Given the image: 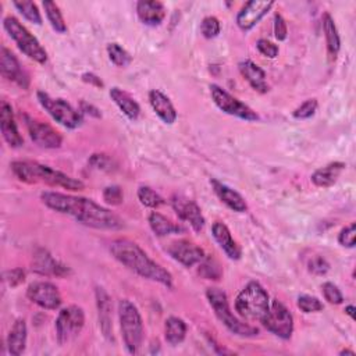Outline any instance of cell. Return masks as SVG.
I'll return each instance as SVG.
<instances>
[{"label": "cell", "mask_w": 356, "mask_h": 356, "mask_svg": "<svg viewBox=\"0 0 356 356\" xmlns=\"http://www.w3.org/2000/svg\"><path fill=\"white\" fill-rule=\"evenodd\" d=\"M0 72L3 78L17 83L22 89H26L29 85V75L19 64L18 58L7 47H1L0 53Z\"/></svg>", "instance_id": "18"}, {"label": "cell", "mask_w": 356, "mask_h": 356, "mask_svg": "<svg viewBox=\"0 0 356 356\" xmlns=\"http://www.w3.org/2000/svg\"><path fill=\"white\" fill-rule=\"evenodd\" d=\"M106 50H107L110 61L117 67H127L132 61L131 54L124 47H121L118 43H108Z\"/></svg>", "instance_id": "35"}, {"label": "cell", "mask_w": 356, "mask_h": 356, "mask_svg": "<svg viewBox=\"0 0 356 356\" xmlns=\"http://www.w3.org/2000/svg\"><path fill=\"white\" fill-rule=\"evenodd\" d=\"M270 309V296L257 281H249L235 298V310L249 321H261Z\"/></svg>", "instance_id": "4"}, {"label": "cell", "mask_w": 356, "mask_h": 356, "mask_svg": "<svg viewBox=\"0 0 356 356\" xmlns=\"http://www.w3.org/2000/svg\"><path fill=\"white\" fill-rule=\"evenodd\" d=\"M25 122L31 139L43 149H58L63 143V136L47 122L25 115Z\"/></svg>", "instance_id": "13"}, {"label": "cell", "mask_w": 356, "mask_h": 356, "mask_svg": "<svg viewBox=\"0 0 356 356\" xmlns=\"http://www.w3.org/2000/svg\"><path fill=\"white\" fill-rule=\"evenodd\" d=\"M165 250L175 261L181 263L185 267L199 264L206 257L204 250L188 239L174 241L167 246Z\"/></svg>", "instance_id": "15"}, {"label": "cell", "mask_w": 356, "mask_h": 356, "mask_svg": "<svg viewBox=\"0 0 356 356\" xmlns=\"http://www.w3.org/2000/svg\"><path fill=\"white\" fill-rule=\"evenodd\" d=\"M96 305L99 314V325L103 335L111 341L113 339V324H111V300L108 293L103 288H96Z\"/></svg>", "instance_id": "25"}, {"label": "cell", "mask_w": 356, "mask_h": 356, "mask_svg": "<svg viewBox=\"0 0 356 356\" xmlns=\"http://www.w3.org/2000/svg\"><path fill=\"white\" fill-rule=\"evenodd\" d=\"M210 96L214 104L225 114H229L245 121H259L260 118L259 114L252 107H249L248 104H245L243 102H241L239 99H236L235 96H232L216 83L210 85Z\"/></svg>", "instance_id": "11"}, {"label": "cell", "mask_w": 356, "mask_h": 356, "mask_svg": "<svg viewBox=\"0 0 356 356\" xmlns=\"http://www.w3.org/2000/svg\"><path fill=\"white\" fill-rule=\"evenodd\" d=\"M40 200L50 210L67 214L79 224L90 228L117 231L125 225L120 216L88 197L44 191L40 193Z\"/></svg>", "instance_id": "1"}, {"label": "cell", "mask_w": 356, "mask_h": 356, "mask_svg": "<svg viewBox=\"0 0 356 356\" xmlns=\"http://www.w3.org/2000/svg\"><path fill=\"white\" fill-rule=\"evenodd\" d=\"M263 327L281 339H289L293 332V317L288 307L278 299L270 302L267 314L260 321Z\"/></svg>", "instance_id": "10"}, {"label": "cell", "mask_w": 356, "mask_h": 356, "mask_svg": "<svg viewBox=\"0 0 356 356\" xmlns=\"http://www.w3.org/2000/svg\"><path fill=\"white\" fill-rule=\"evenodd\" d=\"M149 103L153 108V111L157 114V117L164 122V124H174L177 120V110L174 104L171 103L170 97L164 95L159 89H152L149 92Z\"/></svg>", "instance_id": "23"}, {"label": "cell", "mask_w": 356, "mask_h": 356, "mask_svg": "<svg viewBox=\"0 0 356 356\" xmlns=\"http://www.w3.org/2000/svg\"><path fill=\"white\" fill-rule=\"evenodd\" d=\"M39 104L49 113V115L60 125L75 129L82 125L83 115L79 110L74 108L67 100L61 97H51L49 93L39 90L36 93Z\"/></svg>", "instance_id": "8"}, {"label": "cell", "mask_w": 356, "mask_h": 356, "mask_svg": "<svg viewBox=\"0 0 356 356\" xmlns=\"http://www.w3.org/2000/svg\"><path fill=\"white\" fill-rule=\"evenodd\" d=\"M110 163L111 160L106 154H92V157L89 159V164L99 170H110Z\"/></svg>", "instance_id": "47"}, {"label": "cell", "mask_w": 356, "mask_h": 356, "mask_svg": "<svg viewBox=\"0 0 356 356\" xmlns=\"http://www.w3.org/2000/svg\"><path fill=\"white\" fill-rule=\"evenodd\" d=\"M120 328L128 353L136 355L143 342V320L138 307L129 299L118 302Z\"/></svg>", "instance_id": "5"}, {"label": "cell", "mask_w": 356, "mask_h": 356, "mask_svg": "<svg viewBox=\"0 0 356 356\" xmlns=\"http://www.w3.org/2000/svg\"><path fill=\"white\" fill-rule=\"evenodd\" d=\"M186 337V323L175 316H171L165 320L164 324V338L167 343L177 346L179 345Z\"/></svg>", "instance_id": "31"}, {"label": "cell", "mask_w": 356, "mask_h": 356, "mask_svg": "<svg viewBox=\"0 0 356 356\" xmlns=\"http://www.w3.org/2000/svg\"><path fill=\"white\" fill-rule=\"evenodd\" d=\"M3 26L8 36L15 42L17 47L31 60L44 64L47 61V53L40 42L15 17H6L3 19Z\"/></svg>", "instance_id": "7"}, {"label": "cell", "mask_w": 356, "mask_h": 356, "mask_svg": "<svg viewBox=\"0 0 356 356\" xmlns=\"http://www.w3.org/2000/svg\"><path fill=\"white\" fill-rule=\"evenodd\" d=\"M110 252L117 261L136 275L159 282L167 288H172L171 273L149 257V254L136 242L127 238L114 239L110 243Z\"/></svg>", "instance_id": "2"}, {"label": "cell", "mask_w": 356, "mask_h": 356, "mask_svg": "<svg viewBox=\"0 0 356 356\" xmlns=\"http://www.w3.org/2000/svg\"><path fill=\"white\" fill-rule=\"evenodd\" d=\"M147 221H149V225L156 236H167L170 234L184 232L182 227L172 222L170 218H167L165 216H163L159 211H152L147 217Z\"/></svg>", "instance_id": "30"}, {"label": "cell", "mask_w": 356, "mask_h": 356, "mask_svg": "<svg viewBox=\"0 0 356 356\" xmlns=\"http://www.w3.org/2000/svg\"><path fill=\"white\" fill-rule=\"evenodd\" d=\"M256 47L267 58H275L278 56V46L270 42L268 39H259L256 42Z\"/></svg>", "instance_id": "45"}, {"label": "cell", "mask_w": 356, "mask_h": 356, "mask_svg": "<svg viewBox=\"0 0 356 356\" xmlns=\"http://www.w3.org/2000/svg\"><path fill=\"white\" fill-rule=\"evenodd\" d=\"M32 271L44 277H60V278L67 277L71 273L68 266L54 259L46 249H42V248L33 253Z\"/></svg>", "instance_id": "17"}, {"label": "cell", "mask_w": 356, "mask_h": 356, "mask_svg": "<svg viewBox=\"0 0 356 356\" xmlns=\"http://www.w3.org/2000/svg\"><path fill=\"white\" fill-rule=\"evenodd\" d=\"M28 328L24 318H17L7 335V349L13 356H19L25 352L26 348Z\"/></svg>", "instance_id": "27"}, {"label": "cell", "mask_w": 356, "mask_h": 356, "mask_svg": "<svg viewBox=\"0 0 356 356\" xmlns=\"http://www.w3.org/2000/svg\"><path fill=\"white\" fill-rule=\"evenodd\" d=\"M317 107H318V103H317V99H307L305 100L303 103H300L292 113L293 118L296 120H306V118H310L316 114L317 111Z\"/></svg>", "instance_id": "38"}, {"label": "cell", "mask_w": 356, "mask_h": 356, "mask_svg": "<svg viewBox=\"0 0 356 356\" xmlns=\"http://www.w3.org/2000/svg\"><path fill=\"white\" fill-rule=\"evenodd\" d=\"M296 305L303 313H317V312H321L324 309V305L318 298L312 296V295H306V293H302V295L298 296Z\"/></svg>", "instance_id": "37"}, {"label": "cell", "mask_w": 356, "mask_h": 356, "mask_svg": "<svg viewBox=\"0 0 356 356\" xmlns=\"http://www.w3.org/2000/svg\"><path fill=\"white\" fill-rule=\"evenodd\" d=\"M79 111L82 114H89L90 117H95V118H100L102 117L100 110L96 106H93V104H90V103H88L85 100L79 102Z\"/></svg>", "instance_id": "48"}, {"label": "cell", "mask_w": 356, "mask_h": 356, "mask_svg": "<svg viewBox=\"0 0 356 356\" xmlns=\"http://www.w3.org/2000/svg\"><path fill=\"white\" fill-rule=\"evenodd\" d=\"M356 239V224L350 222L349 225L343 227L338 234V242L343 248H353Z\"/></svg>", "instance_id": "42"}, {"label": "cell", "mask_w": 356, "mask_h": 356, "mask_svg": "<svg viewBox=\"0 0 356 356\" xmlns=\"http://www.w3.org/2000/svg\"><path fill=\"white\" fill-rule=\"evenodd\" d=\"M339 355H350V356H355V350H350V349H342L339 352Z\"/></svg>", "instance_id": "51"}, {"label": "cell", "mask_w": 356, "mask_h": 356, "mask_svg": "<svg viewBox=\"0 0 356 356\" xmlns=\"http://www.w3.org/2000/svg\"><path fill=\"white\" fill-rule=\"evenodd\" d=\"M239 72L243 76V79L259 93L268 92L267 85V76L263 68H260L254 61L252 60H243L238 64Z\"/></svg>", "instance_id": "24"}, {"label": "cell", "mask_w": 356, "mask_h": 356, "mask_svg": "<svg viewBox=\"0 0 356 356\" xmlns=\"http://www.w3.org/2000/svg\"><path fill=\"white\" fill-rule=\"evenodd\" d=\"M221 31V25H220V21L213 17V15H209V17H204L200 22V33L203 35V38L206 39H213L216 38Z\"/></svg>", "instance_id": "39"}, {"label": "cell", "mask_w": 356, "mask_h": 356, "mask_svg": "<svg viewBox=\"0 0 356 356\" xmlns=\"http://www.w3.org/2000/svg\"><path fill=\"white\" fill-rule=\"evenodd\" d=\"M4 281L8 284V286L15 288V286L21 285L25 281V271L22 268H19V267L7 270L4 273Z\"/></svg>", "instance_id": "44"}, {"label": "cell", "mask_w": 356, "mask_h": 356, "mask_svg": "<svg viewBox=\"0 0 356 356\" xmlns=\"http://www.w3.org/2000/svg\"><path fill=\"white\" fill-rule=\"evenodd\" d=\"M321 292L324 299L331 305H341L343 303V295L341 289L331 281H327L321 285Z\"/></svg>", "instance_id": "40"}, {"label": "cell", "mask_w": 356, "mask_h": 356, "mask_svg": "<svg viewBox=\"0 0 356 356\" xmlns=\"http://www.w3.org/2000/svg\"><path fill=\"white\" fill-rule=\"evenodd\" d=\"M26 296L32 303L46 310H56L63 303L58 288L49 281H33L29 284Z\"/></svg>", "instance_id": "12"}, {"label": "cell", "mask_w": 356, "mask_h": 356, "mask_svg": "<svg viewBox=\"0 0 356 356\" xmlns=\"http://www.w3.org/2000/svg\"><path fill=\"white\" fill-rule=\"evenodd\" d=\"M108 93H110L111 100L117 104V107L122 111V114H124L127 118L135 121V120L139 117V114H140V106H139V103H138L128 92L122 90V89L118 88V86H113Z\"/></svg>", "instance_id": "28"}, {"label": "cell", "mask_w": 356, "mask_h": 356, "mask_svg": "<svg viewBox=\"0 0 356 356\" xmlns=\"http://www.w3.org/2000/svg\"><path fill=\"white\" fill-rule=\"evenodd\" d=\"M85 325V312L81 306L70 305L58 312L56 318V338L58 345H65L76 338Z\"/></svg>", "instance_id": "9"}, {"label": "cell", "mask_w": 356, "mask_h": 356, "mask_svg": "<svg viewBox=\"0 0 356 356\" xmlns=\"http://www.w3.org/2000/svg\"><path fill=\"white\" fill-rule=\"evenodd\" d=\"M42 6L44 8L47 21L50 22L51 28L58 33H65L67 32V25H65V21L63 18V14H61L58 6L53 1H50V0H44L42 3Z\"/></svg>", "instance_id": "32"}, {"label": "cell", "mask_w": 356, "mask_h": 356, "mask_svg": "<svg viewBox=\"0 0 356 356\" xmlns=\"http://www.w3.org/2000/svg\"><path fill=\"white\" fill-rule=\"evenodd\" d=\"M345 167H346V164L342 161L328 163L327 165L317 168L312 174L310 179L318 188H330L338 181V178L342 174V171L345 170Z\"/></svg>", "instance_id": "26"}, {"label": "cell", "mask_w": 356, "mask_h": 356, "mask_svg": "<svg viewBox=\"0 0 356 356\" xmlns=\"http://www.w3.org/2000/svg\"><path fill=\"white\" fill-rule=\"evenodd\" d=\"M206 298L213 307L217 318L235 335L239 337H254L259 334V330L242 320H239L229 307L227 293L217 286H210L206 289Z\"/></svg>", "instance_id": "6"}, {"label": "cell", "mask_w": 356, "mask_h": 356, "mask_svg": "<svg viewBox=\"0 0 356 356\" xmlns=\"http://www.w3.org/2000/svg\"><path fill=\"white\" fill-rule=\"evenodd\" d=\"M323 31H324V36H325L328 58H330V61H335L338 51L341 49V39H339V33L335 26V22L328 13L323 14Z\"/></svg>", "instance_id": "29"}, {"label": "cell", "mask_w": 356, "mask_h": 356, "mask_svg": "<svg viewBox=\"0 0 356 356\" xmlns=\"http://www.w3.org/2000/svg\"><path fill=\"white\" fill-rule=\"evenodd\" d=\"M136 14L142 24L149 26H157L165 18V7L157 0H139L136 3Z\"/></svg>", "instance_id": "22"}, {"label": "cell", "mask_w": 356, "mask_h": 356, "mask_svg": "<svg viewBox=\"0 0 356 356\" xmlns=\"http://www.w3.org/2000/svg\"><path fill=\"white\" fill-rule=\"evenodd\" d=\"M210 185L216 193V196L228 207L231 209L232 211H236V213H243L248 210V203L245 200V197L236 192L235 189H232L231 186L211 178L210 179Z\"/></svg>", "instance_id": "21"}, {"label": "cell", "mask_w": 356, "mask_h": 356, "mask_svg": "<svg viewBox=\"0 0 356 356\" xmlns=\"http://www.w3.org/2000/svg\"><path fill=\"white\" fill-rule=\"evenodd\" d=\"M136 195H138L139 202L145 207H149V209H157L165 203V200L154 189H152L150 186H146V185H140L138 188Z\"/></svg>", "instance_id": "33"}, {"label": "cell", "mask_w": 356, "mask_h": 356, "mask_svg": "<svg viewBox=\"0 0 356 356\" xmlns=\"http://www.w3.org/2000/svg\"><path fill=\"white\" fill-rule=\"evenodd\" d=\"M307 270L314 275H324L330 270V264L323 256L314 254L307 261Z\"/></svg>", "instance_id": "43"}, {"label": "cell", "mask_w": 356, "mask_h": 356, "mask_svg": "<svg viewBox=\"0 0 356 356\" xmlns=\"http://www.w3.org/2000/svg\"><path fill=\"white\" fill-rule=\"evenodd\" d=\"M274 6V1H263V0H250L246 1L239 13L236 14V25L242 31H250L256 26L260 19L270 11Z\"/></svg>", "instance_id": "16"}, {"label": "cell", "mask_w": 356, "mask_h": 356, "mask_svg": "<svg viewBox=\"0 0 356 356\" xmlns=\"http://www.w3.org/2000/svg\"><path fill=\"white\" fill-rule=\"evenodd\" d=\"M355 312H356V309H355L353 305H348V306L345 307V313H346L352 320L355 318Z\"/></svg>", "instance_id": "50"}, {"label": "cell", "mask_w": 356, "mask_h": 356, "mask_svg": "<svg viewBox=\"0 0 356 356\" xmlns=\"http://www.w3.org/2000/svg\"><path fill=\"white\" fill-rule=\"evenodd\" d=\"M103 200L111 206H120L124 202V192L118 185H108L103 189Z\"/></svg>", "instance_id": "41"}, {"label": "cell", "mask_w": 356, "mask_h": 356, "mask_svg": "<svg viewBox=\"0 0 356 356\" xmlns=\"http://www.w3.org/2000/svg\"><path fill=\"white\" fill-rule=\"evenodd\" d=\"M211 235H213L214 241L218 243V246L222 249V252L228 256V259L239 260L242 257L241 246L232 238L229 228L224 222H221V221L213 222Z\"/></svg>", "instance_id": "20"}, {"label": "cell", "mask_w": 356, "mask_h": 356, "mask_svg": "<svg viewBox=\"0 0 356 356\" xmlns=\"http://www.w3.org/2000/svg\"><path fill=\"white\" fill-rule=\"evenodd\" d=\"M171 206L175 214L179 220L189 222V225L193 228L195 232H200L204 227V216L202 214V210L199 204L195 200H191L182 195H172L171 197Z\"/></svg>", "instance_id": "14"}, {"label": "cell", "mask_w": 356, "mask_h": 356, "mask_svg": "<svg viewBox=\"0 0 356 356\" xmlns=\"http://www.w3.org/2000/svg\"><path fill=\"white\" fill-rule=\"evenodd\" d=\"M81 79L85 83H89V85H92L95 88H103L104 86V82L96 74H93V72H83L81 75Z\"/></svg>", "instance_id": "49"}, {"label": "cell", "mask_w": 356, "mask_h": 356, "mask_svg": "<svg viewBox=\"0 0 356 356\" xmlns=\"http://www.w3.org/2000/svg\"><path fill=\"white\" fill-rule=\"evenodd\" d=\"M0 128L4 140L11 147H21L24 145V139L18 131L17 122L14 120L13 107L7 102H1L0 106Z\"/></svg>", "instance_id": "19"}, {"label": "cell", "mask_w": 356, "mask_h": 356, "mask_svg": "<svg viewBox=\"0 0 356 356\" xmlns=\"http://www.w3.org/2000/svg\"><path fill=\"white\" fill-rule=\"evenodd\" d=\"M274 36L277 40H285L288 36L286 22L280 13H275L274 15Z\"/></svg>", "instance_id": "46"}, {"label": "cell", "mask_w": 356, "mask_h": 356, "mask_svg": "<svg viewBox=\"0 0 356 356\" xmlns=\"http://www.w3.org/2000/svg\"><path fill=\"white\" fill-rule=\"evenodd\" d=\"M13 6L18 10V13L28 19L32 24L40 25L42 24V15L40 11L38 8V6L33 1H28V0H22V1H13Z\"/></svg>", "instance_id": "34"}, {"label": "cell", "mask_w": 356, "mask_h": 356, "mask_svg": "<svg viewBox=\"0 0 356 356\" xmlns=\"http://www.w3.org/2000/svg\"><path fill=\"white\" fill-rule=\"evenodd\" d=\"M13 174L22 182L26 184H46L49 186H58L67 191H82L85 184L81 179L72 178L50 165L32 161V160H17L10 164Z\"/></svg>", "instance_id": "3"}, {"label": "cell", "mask_w": 356, "mask_h": 356, "mask_svg": "<svg viewBox=\"0 0 356 356\" xmlns=\"http://www.w3.org/2000/svg\"><path fill=\"white\" fill-rule=\"evenodd\" d=\"M199 274L206 280H218L221 277V268L214 259L207 257L206 254V257L199 263Z\"/></svg>", "instance_id": "36"}]
</instances>
